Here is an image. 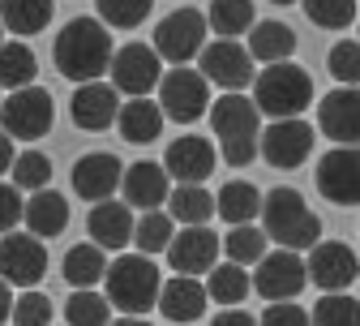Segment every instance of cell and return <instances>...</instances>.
<instances>
[{"mask_svg": "<svg viewBox=\"0 0 360 326\" xmlns=\"http://www.w3.org/2000/svg\"><path fill=\"white\" fill-rule=\"evenodd\" d=\"M9 168H13V137L0 129V176H5Z\"/></svg>", "mask_w": 360, "mask_h": 326, "instance_id": "obj_46", "label": "cell"}, {"mask_svg": "<svg viewBox=\"0 0 360 326\" xmlns=\"http://www.w3.org/2000/svg\"><path fill=\"white\" fill-rule=\"evenodd\" d=\"M219 249H223V237H214L206 223H185L180 237H172L167 245V266L176 275H206L219 262Z\"/></svg>", "mask_w": 360, "mask_h": 326, "instance_id": "obj_16", "label": "cell"}, {"mask_svg": "<svg viewBox=\"0 0 360 326\" xmlns=\"http://www.w3.org/2000/svg\"><path fill=\"white\" fill-rule=\"evenodd\" d=\"M210 279H206V296L214 301V305H240L245 296H249V275H245V266L240 262H214L210 270H206Z\"/></svg>", "mask_w": 360, "mask_h": 326, "instance_id": "obj_30", "label": "cell"}, {"mask_svg": "<svg viewBox=\"0 0 360 326\" xmlns=\"http://www.w3.org/2000/svg\"><path fill=\"white\" fill-rule=\"evenodd\" d=\"M318 129L339 146H360V86H335L318 104Z\"/></svg>", "mask_w": 360, "mask_h": 326, "instance_id": "obj_17", "label": "cell"}, {"mask_svg": "<svg viewBox=\"0 0 360 326\" xmlns=\"http://www.w3.org/2000/svg\"><path fill=\"white\" fill-rule=\"evenodd\" d=\"M206 301L210 296H206V284H198V275H176L172 284L159 288V313L167 322H176V326L198 322L202 309H206Z\"/></svg>", "mask_w": 360, "mask_h": 326, "instance_id": "obj_23", "label": "cell"}, {"mask_svg": "<svg viewBox=\"0 0 360 326\" xmlns=\"http://www.w3.org/2000/svg\"><path fill=\"white\" fill-rule=\"evenodd\" d=\"M253 104L270 120L300 116L313 104V77L300 65H292V61H275V65H266L253 77Z\"/></svg>", "mask_w": 360, "mask_h": 326, "instance_id": "obj_4", "label": "cell"}, {"mask_svg": "<svg viewBox=\"0 0 360 326\" xmlns=\"http://www.w3.org/2000/svg\"><path fill=\"white\" fill-rule=\"evenodd\" d=\"M22 223L34 232V237H60V232L69 227V202L56 194V189H34V198L26 202V215Z\"/></svg>", "mask_w": 360, "mask_h": 326, "instance_id": "obj_25", "label": "cell"}, {"mask_svg": "<svg viewBox=\"0 0 360 326\" xmlns=\"http://www.w3.org/2000/svg\"><path fill=\"white\" fill-rule=\"evenodd\" d=\"M206 30H210L206 13H198V9H176V13H167L155 26V52L167 65H189L206 48Z\"/></svg>", "mask_w": 360, "mask_h": 326, "instance_id": "obj_8", "label": "cell"}, {"mask_svg": "<svg viewBox=\"0 0 360 326\" xmlns=\"http://www.w3.org/2000/svg\"><path fill=\"white\" fill-rule=\"evenodd\" d=\"M56 120V108H52V95L43 86H22V90H9V99H0V125H5L9 137H22V142H34L52 129Z\"/></svg>", "mask_w": 360, "mask_h": 326, "instance_id": "obj_7", "label": "cell"}, {"mask_svg": "<svg viewBox=\"0 0 360 326\" xmlns=\"http://www.w3.org/2000/svg\"><path fill=\"white\" fill-rule=\"evenodd\" d=\"M26 215V202H22V189L18 184H0V237L13 232Z\"/></svg>", "mask_w": 360, "mask_h": 326, "instance_id": "obj_44", "label": "cell"}, {"mask_svg": "<svg viewBox=\"0 0 360 326\" xmlns=\"http://www.w3.org/2000/svg\"><path fill=\"white\" fill-rule=\"evenodd\" d=\"M318 194L335 206H360V146H339L318 159Z\"/></svg>", "mask_w": 360, "mask_h": 326, "instance_id": "obj_13", "label": "cell"}, {"mask_svg": "<svg viewBox=\"0 0 360 326\" xmlns=\"http://www.w3.org/2000/svg\"><path fill=\"white\" fill-rule=\"evenodd\" d=\"M150 5H155V0H95L99 18H103L108 26H116V30H133V26H142V22H146V13H150Z\"/></svg>", "mask_w": 360, "mask_h": 326, "instance_id": "obj_40", "label": "cell"}, {"mask_svg": "<svg viewBox=\"0 0 360 326\" xmlns=\"http://www.w3.org/2000/svg\"><path fill=\"white\" fill-rule=\"evenodd\" d=\"M198 69H202V77L214 82L219 90H245V86L257 77L253 52L240 48L236 39H214V43H206V48L198 52Z\"/></svg>", "mask_w": 360, "mask_h": 326, "instance_id": "obj_10", "label": "cell"}, {"mask_svg": "<svg viewBox=\"0 0 360 326\" xmlns=\"http://www.w3.org/2000/svg\"><path fill=\"white\" fill-rule=\"evenodd\" d=\"M257 326H313V318L300 305H292V301H270V309L262 313Z\"/></svg>", "mask_w": 360, "mask_h": 326, "instance_id": "obj_43", "label": "cell"}, {"mask_svg": "<svg viewBox=\"0 0 360 326\" xmlns=\"http://www.w3.org/2000/svg\"><path fill=\"white\" fill-rule=\"evenodd\" d=\"M120 189H124V202L129 206H138V211H155V206H167V194H172V176L163 163H133L124 168L120 176Z\"/></svg>", "mask_w": 360, "mask_h": 326, "instance_id": "obj_21", "label": "cell"}, {"mask_svg": "<svg viewBox=\"0 0 360 326\" xmlns=\"http://www.w3.org/2000/svg\"><path fill=\"white\" fill-rule=\"evenodd\" d=\"M206 22L219 39H236L253 26V0H210Z\"/></svg>", "mask_w": 360, "mask_h": 326, "instance_id": "obj_34", "label": "cell"}, {"mask_svg": "<svg viewBox=\"0 0 360 326\" xmlns=\"http://www.w3.org/2000/svg\"><path fill=\"white\" fill-rule=\"evenodd\" d=\"M48 275V249L34 232H5L0 241V279L9 288H39V279Z\"/></svg>", "mask_w": 360, "mask_h": 326, "instance_id": "obj_9", "label": "cell"}, {"mask_svg": "<svg viewBox=\"0 0 360 326\" xmlns=\"http://www.w3.org/2000/svg\"><path fill=\"white\" fill-rule=\"evenodd\" d=\"M304 284H309V270H304L300 249H283V245L275 253L266 249V258L257 262V275H253V288L266 301H296L304 292Z\"/></svg>", "mask_w": 360, "mask_h": 326, "instance_id": "obj_11", "label": "cell"}, {"mask_svg": "<svg viewBox=\"0 0 360 326\" xmlns=\"http://www.w3.org/2000/svg\"><path fill=\"white\" fill-rule=\"evenodd\" d=\"M108 326H150L142 313H124V318H116V322H108Z\"/></svg>", "mask_w": 360, "mask_h": 326, "instance_id": "obj_48", "label": "cell"}, {"mask_svg": "<svg viewBox=\"0 0 360 326\" xmlns=\"http://www.w3.org/2000/svg\"><path fill=\"white\" fill-rule=\"evenodd\" d=\"M326 65H330V77H335L339 86H360V39H356V43H352V39L335 43L330 56H326Z\"/></svg>", "mask_w": 360, "mask_h": 326, "instance_id": "obj_42", "label": "cell"}, {"mask_svg": "<svg viewBox=\"0 0 360 326\" xmlns=\"http://www.w3.org/2000/svg\"><path fill=\"white\" fill-rule=\"evenodd\" d=\"M159 108L176 125H198L210 112V82L202 77V69L176 65L172 73H163L159 77Z\"/></svg>", "mask_w": 360, "mask_h": 326, "instance_id": "obj_6", "label": "cell"}, {"mask_svg": "<svg viewBox=\"0 0 360 326\" xmlns=\"http://www.w3.org/2000/svg\"><path fill=\"white\" fill-rule=\"evenodd\" d=\"M167 215L185 227V223H206L214 215V198L202 189V184H176L167 194Z\"/></svg>", "mask_w": 360, "mask_h": 326, "instance_id": "obj_31", "label": "cell"}, {"mask_svg": "<svg viewBox=\"0 0 360 326\" xmlns=\"http://www.w3.org/2000/svg\"><path fill=\"white\" fill-rule=\"evenodd\" d=\"M69 112H73V125L77 129H108L112 120H116V112H120V90L116 86H108V82H77V90H73V104H69Z\"/></svg>", "mask_w": 360, "mask_h": 326, "instance_id": "obj_19", "label": "cell"}, {"mask_svg": "<svg viewBox=\"0 0 360 326\" xmlns=\"http://www.w3.org/2000/svg\"><path fill=\"white\" fill-rule=\"evenodd\" d=\"M65 322L69 326H108L112 322V301L99 296L95 288H73V296L65 305Z\"/></svg>", "mask_w": 360, "mask_h": 326, "instance_id": "obj_36", "label": "cell"}, {"mask_svg": "<svg viewBox=\"0 0 360 326\" xmlns=\"http://www.w3.org/2000/svg\"><path fill=\"white\" fill-rule=\"evenodd\" d=\"M296 30L283 26V22H253V35H249V52L253 61L262 65H275V61H288L296 52Z\"/></svg>", "mask_w": 360, "mask_h": 326, "instance_id": "obj_26", "label": "cell"}, {"mask_svg": "<svg viewBox=\"0 0 360 326\" xmlns=\"http://www.w3.org/2000/svg\"><path fill=\"white\" fill-rule=\"evenodd\" d=\"M103 284H108V301L124 313H146L159 305V288H163V279H159V266L150 262V253H124L108 266L103 275Z\"/></svg>", "mask_w": 360, "mask_h": 326, "instance_id": "obj_5", "label": "cell"}, {"mask_svg": "<svg viewBox=\"0 0 360 326\" xmlns=\"http://www.w3.org/2000/svg\"><path fill=\"white\" fill-rule=\"evenodd\" d=\"M159 77H163V56L146 43H124L112 56V86L120 95H150V90H159Z\"/></svg>", "mask_w": 360, "mask_h": 326, "instance_id": "obj_14", "label": "cell"}, {"mask_svg": "<svg viewBox=\"0 0 360 326\" xmlns=\"http://www.w3.org/2000/svg\"><path fill=\"white\" fill-rule=\"evenodd\" d=\"M172 237H176V219L167 215V211H146L138 223H133V245H138V253H167V245H172Z\"/></svg>", "mask_w": 360, "mask_h": 326, "instance_id": "obj_32", "label": "cell"}, {"mask_svg": "<svg viewBox=\"0 0 360 326\" xmlns=\"http://www.w3.org/2000/svg\"><path fill=\"white\" fill-rule=\"evenodd\" d=\"M309 318L313 326H360V301L347 292H326Z\"/></svg>", "mask_w": 360, "mask_h": 326, "instance_id": "obj_37", "label": "cell"}, {"mask_svg": "<svg viewBox=\"0 0 360 326\" xmlns=\"http://www.w3.org/2000/svg\"><path fill=\"white\" fill-rule=\"evenodd\" d=\"M210 125L219 137V155L232 168H249L257 159V142H262V112L249 95L228 90L223 99H214L210 108Z\"/></svg>", "mask_w": 360, "mask_h": 326, "instance_id": "obj_2", "label": "cell"}, {"mask_svg": "<svg viewBox=\"0 0 360 326\" xmlns=\"http://www.w3.org/2000/svg\"><path fill=\"white\" fill-rule=\"evenodd\" d=\"M214 215L219 219H228V223H253L262 215V194H257V184L249 180H228L219 189L214 198Z\"/></svg>", "mask_w": 360, "mask_h": 326, "instance_id": "obj_27", "label": "cell"}, {"mask_svg": "<svg viewBox=\"0 0 360 326\" xmlns=\"http://www.w3.org/2000/svg\"><path fill=\"white\" fill-rule=\"evenodd\" d=\"M266 245H270V237H266V227H253V223H232V232L223 237V253H228V262H240V266H257L262 258H266Z\"/></svg>", "mask_w": 360, "mask_h": 326, "instance_id": "obj_35", "label": "cell"}, {"mask_svg": "<svg viewBox=\"0 0 360 326\" xmlns=\"http://www.w3.org/2000/svg\"><path fill=\"white\" fill-rule=\"evenodd\" d=\"M133 206L129 202H112V198H103V202H95V211H90V219H86V227H90V241L95 245H103V249H124V245H133Z\"/></svg>", "mask_w": 360, "mask_h": 326, "instance_id": "obj_22", "label": "cell"}, {"mask_svg": "<svg viewBox=\"0 0 360 326\" xmlns=\"http://www.w3.org/2000/svg\"><path fill=\"white\" fill-rule=\"evenodd\" d=\"M257 155L270 168H300L313 155V125L300 116H283V120H270L262 129V142Z\"/></svg>", "mask_w": 360, "mask_h": 326, "instance_id": "obj_12", "label": "cell"}, {"mask_svg": "<svg viewBox=\"0 0 360 326\" xmlns=\"http://www.w3.org/2000/svg\"><path fill=\"white\" fill-rule=\"evenodd\" d=\"M112 35H108V22L103 18H73L65 22V30L56 35V48H52V61L56 69L77 86V82H95L112 69Z\"/></svg>", "mask_w": 360, "mask_h": 326, "instance_id": "obj_1", "label": "cell"}, {"mask_svg": "<svg viewBox=\"0 0 360 326\" xmlns=\"http://www.w3.org/2000/svg\"><path fill=\"white\" fill-rule=\"evenodd\" d=\"M39 73V61L26 43H0V90H22Z\"/></svg>", "mask_w": 360, "mask_h": 326, "instance_id": "obj_33", "label": "cell"}, {"mask_svg": "<svg viewBox=\"0 0 360 326\" xmlns=\"http://www.w3.org/2000/svg\"><path fill=\"white\" fill-rule=\"evenodd\" d=\"M163 108L159 104H150L146 95H129V104H120V112H116V129H120V137L124 142H133V146H150L155 137L163 133Z\"/></svg>", "mask_w": 360, "mask_h": 326, "instance_id": "obj_24", "label": "cell"}, {"mask_svg": "<svg viewBox=\"0 0 360 326\" xmlns=\"http://www.w3.org/2000/svg\"><path fill=\"white\" fill-rule=\"evenodd\" d=\"M13 184L18 189H48V180H52V159L43 155V151H22V155H13Z\"/></svg>", "mask_w": 360, "mask_h": 326, "instance_id": "obj_39", "label": "cell"}, {"mask_svg": "<svg viewBox=\"0 0 360 326\" xmlns=\"http://www.w3.org/2000/svg\"><path fill=\"white\" fill-rule=\"evenodd\" d=\"M163 168L176 184H202L210 172H214V146L206 142V137H176V142L167 146L163 155Z\"/></svg>", "mask_w": 360, "mask_h": 326, "instance_id": "obj_20", "label": "cell"}, {"mask_svg": "<svg viewBox=\"0 0 360 326\" xmlns=\"http://www.w3.org/2000/svg\"><path fill=\"white\" fill-rule=\"evenodd\" d=\"M56 0H0V22L9 35H39L52 22Z\"/></svg>", "mask_w": 360, "mask_h": 326, "instance_id": "obj_28", "label": "cell"}, {"mask_svg": "<svg viewBox=\"0 0 360 326\" xmlns=\"http://www.w3.org/2000/svg\"><path fill=\"white\" fill-rule=\"evenodd\" d=\"M304 270H309V284H318L322 292H347L352 279L360 275V262L352 253V245L343 241H318L304 258Z\"/></svg>", "mask_w": 360, "mask_h": 326, "instance_id": "obj_15", "label": "cell"}, {"mask_svg": "<svg viewBox=\"0 0 360 326\" xmlns=\"http://www.w3.org/2000/svg\"><path fill=\"white\" fill-rule=\"evenodd\" d=\"M262 227L275 245L300 249V253L322 241V219L309 211L304 194L292 189V184H279V189L262 194Z\"/></svg>", "mask_w": 360, "mask_h": 326, "instance_id": "obj_3", "label": "cell"}, {"mask_svg": "<svg viewBox=\"0 0 360 326\" xmlns=\"http://www.w3.org/2000/svg\"><path fill=\"white\" fill-rule=\"evenodd\" d=\"M9 318H13V296H9V284L0 279V326H5Z\"/></svg>", "mask_w": 360, "mask_h": 326, "instance_id": "obj_47", "label": "cell"}, {"mask_svg": "<svg viewBox=\"0 0 360 326\" xmlns=\"http://www.w3.org/2000/svg\"><path fill=\"white\" fill-rule=\"evenodd\" d=\"M120 176H124V168H120V159L116 155H108V151H90V155H82L77 163H73V194L77 198H86V202H103V198H112L116 189H120Z\"/></svg>", "mask_w": 360, "mask_h": 326, "instance_id": "obj_18", "label": "cell"}, {"mask_svg": "<svg viewBox=\"0 0 360 326\" xmlns=\"http://www.w3.org/2000/svg\"><path fill=\"white\" fill-rule=\"evenodd\" d=\"M270 5H300V0H270Z\"/></svg>", "mask_w": 360, "mask_h": 326, "instance_id": "obj_49", "label": "cell"}, {"mask_svg": "<svg viewBox=\"0 0 360 326\" xmlns=\"http://www.w3.org/2000/svg\"><path fill=\"white\" fill-rule=\"evenodd\" d=\"M210 326H257V322H253L245 309H232V305H228L223 313H214V322H210Z\"/></svg>", "mask_w": 360, "mask_h": 326, "instance_id": "obj_45", "label": "cell"}, {"mask_svg": "<svg viewBox=\"0 0 360 326\" xmlns=\"http://www.w3.org/2000/svg\"><path fill=\"white\" fill-rule=\"evenodd\" d=\"M0 43H5V22H0Z\"/></svg>", "mask_w": 360, "mask_h": 326, "instance_id": "obj_50", "label": "cell"}, {"mask_svg": "<svg viewBox=\"0 0 360 326\" xmlns=\"http://www.w3.org/2000/svg\"><path fill=\"white\" fill-rule=\"evenodd\" d=\"M108 275V249L103 245H73L65 253V279L69 288H95Z\"/></svg>", "mask_w": 360, "mask_h": 326, "instance_id": "obj_29", "label": "cell"}, {"mask_svg": "<svg viewBox=\"0 0 360 326\" xmlns=\"http://www.w3.org/2000/svg\"><path fill=\"white\" fill-rule=\"evenodd\" d=\"M300 9L322 30H343L356 22V0H300Z\"/></svg>", "mask_w": 360, "mask_h": 326, "instance_id": "obj_38", "label": "cell"}, {"mask_svg": "<svg viewBox=\"0 0 360 326\" xmlns=\"http://www.w3.org/2000/svg\"><path fill=\"white\" fill-rule=\"evenodd\" d=\"M13 326H52V301L39 288H22L13 301Z\"/></svg>", "mask_w": 360, "mask_h": 326, "instance_id": "obj_41", "label": "cell"}]
</instances>
